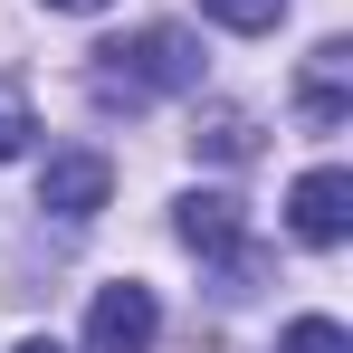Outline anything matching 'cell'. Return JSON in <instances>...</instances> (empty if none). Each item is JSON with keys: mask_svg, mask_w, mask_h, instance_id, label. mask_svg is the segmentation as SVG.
<instances>
[{"mask_svg": "<svg viewBox=\"0 0 353 353\" xmlns=\"http://www.w3.org/2000/svg\"><path fill=\"white\" fill-rule=\"evenodd\" d=\"M287 220H296L305 248H344V239H353V172H334V163L305 172V181L287 191Z\"/></svg>", "mask_w": 353, "mask_h": 353, "instance_id": "3957f363", "label": "cell"}, {"mask_svg": "<svg viewBox=\"0 0 353 353\" xmlns=\"http://www.w3.org/2000/svg\"><path fill=\"white\" fill-rule=\"evenodd\" d=\"M172 230H181V248H201V258H239L248 220H239V201H230V191H181Z\"/></svg>", "mask_w": 353, "mask_h": 353, "instance_id": "5b68a950", "label": "cell"}, {"mask_svg": "<svg viewBox=\"0 0 353 353\" xmlns=\"http://www.w3.org/2000/svg\"><path fill=\"white\" fill-rule=\"evenodd\" d=\"M191 86H201V39H181V29H134L115 48H96L105 105H153V96H191Z\"/></svg>", "mask_w": 353, "mask_h": 353, "instance_id": "6da1fadb", "label": "cell"}, {"mask_svg": "<svg viewBox=\"0 0 353 353\" xmlns=\"http://www.w3.org/2000/svg\"><path fill=\"white\" fill-rule=\"evenodd\" d=\"M29 134H39V124H29V105L0 86V163H10V153H29Z\"/></svg>", "mask_w": 353, "mask_h": 353, "instance_id": "30bf717a", "label": "cell"}, {"mask_svg": "<svg viewBox=\"0 0 353 353\" xmlns=\"http://www.w3.org/2000/svg\"><path fill=\"white\" fill-rule=\"evenodd\" d=\"M277 353H353V334L334 325V315H296L287 334H277Z\"/></svg>", "mask_w": 353, "mask_h": 353, "instance_id": "ba28073f", "label": "cell"}, {"mask_svg": "<svg viewBox=\"0 0 353 353\" xmlns=\"http://www.w3.org/2000/svg\"><path fill=\"white\" fill-rule=\"evenodd\" d=\"M10 353H58V344H48V334H29V344H10Z\"/></svg>", "mask_w": 353, "mask_h": 353, "instance_id": "8fae6325", "label": "cell"}, {"mask_svg": "<svg viewBox=\"0 0 353 353\" xmlns=\"http://www.w3.org/2000/svg\"><path fill=\"white\" fill-rule=\"evenodd\" d=\"M201 10H210L220 29H277V19H287V0H201Z\"/></svg>", "mask_w": 353, "mask_h": 353, "instance_id": "9c48e42d", "label": "cell"}, {"mask_svg": "<svg viewBox=\"0 0 353 353\" xmlns=\"http://www.w3.org/2000/svg\"><path fill=\"white\" fill-rule=\"evenodd\" d=\"M105 191H115V163H105V153H58V163L39 172V210H58V220H96Z\"/></svg>", "mask_w": 353, "mask_h": 353, "instance_id": "277c9868", "label": "cell"}, {"mask_svg": "<svg viewBox=\"0 0 353 353\" xmlns=\"http://www.w3.org/2000/svg\"><path fill=\"white\" fill-rule=\"evenodd\" d=\"M48 10H105V0H48Z\"/></svg>", "mask_w": 353, "mask_h": 353, "instance_id": "7c38bea8", "label": "cell"}, {"mask_svg": "<svg viewBox=\"0 0 353 353\" xmlns=\"http://www.w3.org/2000/svg\"><path fill=\"white\" fill-rule=\"evenodd\" d=\"M191 143H201L210 163H248V153H258V124L220 105V115H201V134H191Z\"/></svg>", "mask_w": 353, "mask_h": 353, "instance_id": "52a82bcc", "label": "cell"}, {"mask_svg": "<svg viewBox=\"0 0 353 353\" xmlns=\"http://www.w3.org/2000/svg\"><path fill=\"white\" fill-rule=\"evenodd\" d=\"M344 77H353V48H344V39H325V48L305 58V124H315V134L344 124Z\"/></svg>", "mask_w": 353, "mask_h": 353, "instance_id": "8992f818", "label": "cell"}, {"mask_svg": "<svg viewBox=\"0 0 353 353\" xmlns=\"http://www.w3.org/2000/svg\"><path fill=\"white\" fill-rule=\"evenodd\" d=\"M153 334H163L153 287H134V277L96 287V305H86V353H153Z\"/></svg>", "mask_w": 353, "mask_h": 353, "instance_id": "7a4b0ae2", "label": "cell"}]
</instances>
